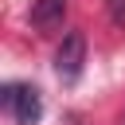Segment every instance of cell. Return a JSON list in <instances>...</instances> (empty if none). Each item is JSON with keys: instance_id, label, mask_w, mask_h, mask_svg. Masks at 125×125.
I'll use <instances>...</instances> for the list:
<instances>
[{"instance_id": "6da1fadb", "label": "cell", "mask_w": 125, "mask_h": 125, "mask_svg": "<svg viewBox=\"0 0 125 125\" xmlns=\"http://www.w3.org/2000/svg\"><path fill=\"white\" fill-rule=\"evenodd\" d=\"M0 102H4V109L16 117V125H35V121L43 117V98H39V90H35V86L8 82V86H4V94H0Z\"/></svg>"}, {"instance_id": "7a4b0ae2", "label": "cell", "mask_w": 125, "mask_h": 125, "mask_svg": "<svg viewBox=\"0 0 125 125\" xmlns=\"http://www.w3.org/2000/svg\"><path fill=\"white\" fill-rule=\"evenodd\" d=\"M82 62H86V35L82 31H66L59 51H55V74L62 82H74L82 74Z\"/></svg>"}, {"instance_id": "3957f363", "label": "cell", "mask_w": 125, "mask_h": 125, "mask_svg": "<svg viewBox=\"0 0 125 125\" xmlns=\"http://www.w3.org/2000/svg\"><path fill=\"white\" fill-rule=\"evenodd\" d=\"M62 16H66V0H35V4H31V23H35L39 31L62 27Z\"/></svg>"}]
</instances>
